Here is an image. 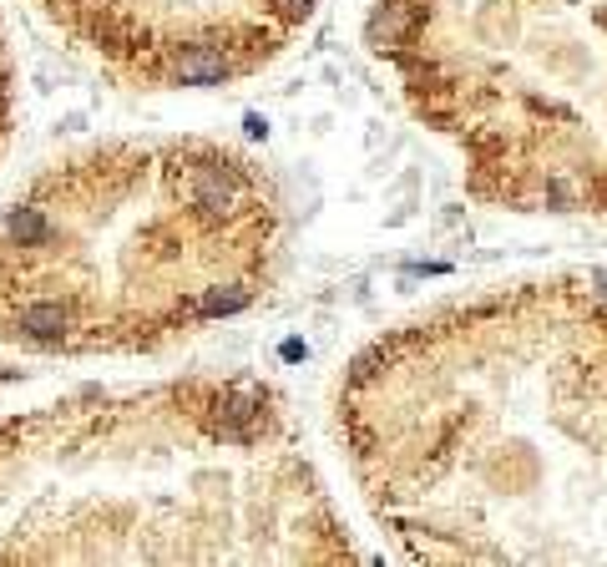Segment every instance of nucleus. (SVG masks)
Wrapping results in <instances>:
<instances>
[{"instance_id":"f257e3e1","label":"nucleus","mask_w":607,"mask_h":567,"mask_svg":"<svg viewBox=\"0 0 607 567\" xmlns=\"http://www.w3.org/2000/svg\"><path fill=\"white\" fill-rule=\"evenodd\" d=\"M335 431L405 562H607V273L445 299L349 360Z\"/></svg>"},{"instance_id":"f03ea898","label":"nucleus","mask_w":607,"mask_h":567,"mask_svg":"<svg viewBox=\"0 0 607 567\" xmlns=\"http://www.w3.org/2000/svg\"><path fill=\"white\" fill-rule=\"evenodd\" d=\"M355 562L263 380L71 390L0 411V567Z\"/></svg>"},{"instance_id":"7ed1b4c3","label":"nucleus","mask_w":607,"mask_h":567,"mask_svg":"<svg viewBox=\"0 0 607 567\" xmlns=\"http://www.w3.org/2000/svg\"><path fill=\"white\" fill-rule=\"evenodd\" d=\"M283 273V193L213 137H122L46 163L0 213V345L163 355Z\"/></svg>"},{"instance_id":"20e7f679","label":"nucleus","mask_w":607,"mask_h":567,"mask_svg":"<svg viewBox=\"0 0 607 567\" xmlns=\"http://www.w3.org/2000/svg\"><path fill=\"white\" fill-rule=\"evenodd\" d=\"M369 46L476 203L607 219V5L375 0Z\"/></svg>"},{"instance_id":"39448f33","label":"nucleus","mask_w":607,"mask_h":567,"mask_svg":"<svg viewBox=\"0 0 607 567\" xmlns=\"http://www.w3.org/2000/svg\"><path fill=\"white\" fill-rule=\"evenodd\" d=\"M36 16L132 91L233 87L273 66L319 0H31Z\"/></svg>"},{"instance_id":"423d86ee","label":"nucleus","mask_w":607,"mask_h":567,"mask_svg":"<svg viewBox=\"0 0 607 567\" xmlns=\"http://www.w3.org/2000/svg\"><path fill=\"white\" fill-rule=\"evenodd\" d=\"M11 132H16V56L11 41H5V26H0V157L11 147Z\"/></svg>"}]
</instances>
